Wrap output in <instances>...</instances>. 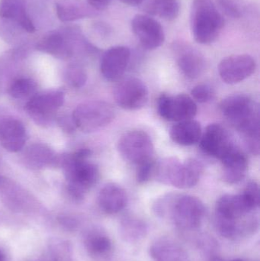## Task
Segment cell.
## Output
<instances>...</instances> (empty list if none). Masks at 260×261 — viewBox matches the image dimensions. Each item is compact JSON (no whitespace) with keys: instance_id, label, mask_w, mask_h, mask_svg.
<instances>
[{"instance_id":"obj_13","label":"cell","mask_w":260,"mask_h":261,"mask_svg":"<svg viewBox=\"0 0 260 261\" xmlns=\"http://www.w3.org/2000/svg\"><path fill=\"white\" fill-rule=\"evenodd\" d=\"M64 102L63 92L50 91L34 96L26 105V110L37 122L44 124L53 117Z\"/></svg>"},{"instance_id":"obj_4","label":"cell","mask_w":260,"mask_h":261,"mask_svg":"<svg viewBox=\"0 0 260 261\" xmlns=\"http://www.w3.org/2000/svg\"><path fill=\"white\" fill-rule=\"evenodd\" d=\"M90 155V150L82 149L73 154L63 156L57 161L62 164L65 171L69 193L76 200L83 199L85 193L99 179V169L87 161Z\"/></svg>"},{"instance_id":"obj_28","label":"cell","mask_w":260,"mask_h":261,"mask_svg":"<svg viewBox=\"0 0 260 261\" xmlns=\"http://www.w3.org/2000/svg\"><path fill=\"white\" fill-rule=\"evenodd\" d=\"M203 170L204 167L198 160L190 158L184 161L183 189H189L195 187L203 175Z\"/></svg>"},{"instance_id":"obj_27","label":"cell","mask_w":260,"mask_h":261,"mask_svg":"<svg viewBox=\"0 0 260 261\" xmlns=\"http://www.w3.org/2000/svg\"><path fill=\"white\" fill-rule=\"evenodd\" d=\"M84 243L90 255L96 258H104L109 255L112 248L109 237L99 230L89 231L85 236Z\"/></svg>"},{"instance_id":"obj_1","label":"cell","mask_w":260,"mask_h":261,"mask_svg":"<svg viewBox=\"0 0 260 261\" xmlns=\"http://www.w3.org/2000/svg\"><path fill=\"white\" fill-rule=\"evenodd\" d=\"M254 208L242 193L226 194L217 200L215 226L223 237L236 239L254 231L256 220L252 216Z\"/></svg>"},{"instance_id":"obj_35","label":"cell","mask_w":260,"mask_h":261,"mask_svg":"<svg viewBox=\"0 0 260 261\" xmlns=\"http://www.w3.org/2000/svg\"><path fill=\"white\" fill-rule=\"evenodd\" d=\"M218 4H219L221 10L227 16L234 18H238L241 17V10H240L238 5L233 0H218Z\"/></svg>"},{"instance_id":"obj_17","label":"cell","mask_w":260,"mask_h":261,"mask_svg":"<svg viewBox=\"0 0 260 261\" xmlns=\"http://www.w3.org/2000/svg\"><path fill=\"white\" fill-rule=\"evenodd\" d=\"M183 164L174 156L156 161L154 178L159 182L182 189Z\"/></svg>"},{"instance_id":"obj_12","label":"cell","mask_w":260,"mask_h":261,"mask_svg":"<svg viewBox=\"0 0 260 261\" xmlns=\"http://www.w3.org/2000/svg\"><path fill=\"white\" fill-rule=\"evenodd\" d=\"M256 68L253 57L235 55L224 58L218 66V73L225 84H236L250 77Z\"/></svg>"},{"instance_id":"obj_40","label":"cell","mask_w":260,"mask_h":261,"mask_svg":"<svg viewBox=\"0 0 260 261\" xmlns=\"http://www.w3.org/2000/svg\"><path fill=\"white\" fill-rule=\"evenodd\" d=\"M211 261H223V260H221V259H220V258H214V259H212V260Z\"/></svg>"},{"instance_id":"obj_33","label":"cell","mask_w":260,"mask_h":261,"mask_svg":"<svg viewBox=\"0 0 260 261\" xmlns=\"http://www.w3.org/2000/svg\"><path fill=\"white\" fill-rule=\"evenodd\" d=\"M155 160H150L145 161L142 164L137 166V172H136V179L138 184H146L151 179L154 178V167H155Z\"/></svg>"},{"instance_id":"obj_16","label":"cell","mask_w":260,"mask_h":261,"mask_svg":"<svg viewBox=\"0 0 260 261\" xmlns=\"http://www.w3.org/2000/svg\"><path fill=\"white\" fill-rule=\"evenodd\" d=\"M177 61L182 73L189 79L199 77L206 70V62L199 51L188 45L176 47Z\"/></svg>"},{"instance_id":"obj_24","label":"cell","mask_w":260,"mask_h":261,"mask_svg":"<svg viewBox=\"0 0 260 261\" xmlns=\"http://www.w3.org/2000/svg\"><path fill=\"white\" fill-rule=\"evenodd\" d=\"M201 125L194 119L177 122L171 128L170 138L174 142L182 146L196 144L201 138Z\"/></svg>"},{"instance_id":"obj_7","label":"cell","mask_w":260,"mask_h":261,"mask_svg":"<svg viewBox=\"0 0 260 261\" xmlns=\"http://www.w3.org/2000/svg\"><path fill=\"white\" fill-rule=\"evenodd\" d=\"M117 147L125 161L137 166L154 158V143L143 130H133L124 134L119 140Z\"/></svg>"},{"instance_id":"obj_38","label":"cell","mask_w":260,"mask_h":261,"mask_svg":"<svg viewBox=\"0 0 260 261\" xmlns=\"http://www.w3.org/2000/svg\"><path fill=\"white\" fill-rule=\"evenodd\" d=\"M119 1L122 2L124 4L128 5V6H137L143 4L145 0H119Z\"/></svg>"},{"instance_id":"obj_2","label":"cell","mask_w":260,"mask_h":261,"mask_svg":"<svg viewBox=\"0 0 260 261\" xmlns=\"http://www.w3.org/2000/svg\"><path fill=\"white\" fill-rule=\"evenodd\" d=\"M220 108L223 116L242 135L250 153L259 155V110L257 103L247 95L235 94L224 98Z\"/></svg>"},{"instance_id":"obj_41","label":"cell","mask_w":260,"mask_h":261,"mask_svg":"<svg viewBox=\"0 0 260 261\" xmlns=\"http://www.w3.org/2000/svg\"><path fill=\"white\" fill-rule=\"evenodd\" d=\"M230 261H244V260H241V259H234V260Z\"/></svg>"},{"instance_id":"obj_26","label":"cell","mask_w":260,"mask_h":261,"mask_svg":"<svg viewBox=\"0 0 260 261\" xmlns=\"http://www.w3.org/2000/svg\"><path fill=\"white\" fill-rule=\"evenodd\" d=\"M148 233L146 222L136 216H127L119 225V234L125 242L136 243L140 242Z\"/></svg>"},{"instance_id":"obj_15","label":"cell","mask_w":260,"mask_h":261,"mask_svg":"<svg viewBox=\"0 0 260 261\" xmlns=\"http://www.w3.org/2000/svg\"><path fill=\"white\" fill-rule=\"evenodd\" d=\"M220 161L222 164V179L226 184L234 185L244 179L248 170V158L238 146Z\"/></svg>"},{"instance_id":"obj_9","label":"cell","mask_w":260,"mask_h":261,"mask_svg":"<svg viewBox=\"0 0 260 261\" xmlns=\"http://www.w3.org/2000/svg\"><path fill=\"white\" fill-rule=\"evenodd\" d=\"M148 87L138 78L119 80L114 89V98L121 108L129 111L143 108L148 100Z\"/></svg>"},{"instance_id":"obj_3","label":"cell","mask_w":260,"mask_h":261,"mask_svg":"<svg viewBox=\"0 0 260 261\" xmlns=\"http://www.w3.org/2000/svg\"><path fill=\"white\" fill-rule=\"evenodd\" d=\"M153 210L156 216L169 219L183 230L198 228L206 215V207L198 198L178 193H169L159 198Z\"/></svg>"},{"instance_id":"obj_6","label":"cell","mask_w":260,"mask_h":261,"mask_svg":"<svg viewBox=\"0 0 260 261\" xmlns=\"http://www.w3.org/2000/svg\"><path fill=\"white\" fill-rule=\"evenodd\" d=\"M114 116L115 112L111 104L103 101H92L76 107L72 121L79 130L91 133L111 123Z\"/></svg>"},{"instance_id":"obj_32","label":"cell","mask_w":260,"mask_h":261,"mask_svg":"<svg viewBox=\"0 0 260 261\" xmlns=\"http://www.w3.org/2000/svg\"><path fill=\"white\" fill-rule=\"evenodd\" d=\"M191 94H192V99L195 102L206 103L213 99L214 96H215V91L209 84H198L192 89Z\"/></svg>"},{"instance_id":"obj_5","label":"cell","mask_w":260,"mask_h":261,"mask_svg":"<svg viewBox=\"0 0 260 261\" xmlns=\"http://www.w3.org/2000/svg\"><path fill=\"white\" fill-rule=\"evenodd\" d=\"M190 24L195 41L198 44H209L222 32L224 18L213 0H193Z\"/></svg>"},{"instance_id":"obj_19","label":"cell","mask_w":260,"mask_h":261,"mask_svg":"<svg viewBox=\"0 0 260 261\" xmlns=\"http://www.w3.org/2000/svg\"><path fill=\"white\" fill-rule=\"evenodd\" d=\"M128 196L121 186L113 182L104 186L98 196L101 210L108 215L116 214L126 206Z\"/></svg>"},{"instance_id":"obj_8","label":"cell","mask_w":260,"mask_h":261,"mask_svg":"<svg viewBox=\"0 0 260 261\" xmlns=\"http://www.w3.org/2000/svg\"><path fill=\"white\" fill-rule=\"evenodd\" d=\"M157 111L163 119L171 122L193 119L198 108L196 102L186 94H162L157 100Z\"/></svg>"},{"instance_id":"obj_11","label":"cell","mask_w":260,"mask_h":261,"mask_svg":"<svg viewBox=\"0 0 260 261\" xmlns=\"http://www.w3.org/2000/svg\"><path fill=\"white\" fill-rule=\"evenodd\" d=\"M131 29L142 47L147 50H155L164 42L163 27L151 15H136L131 21Z\"/></svg>"},{"instance_id":"obj_14","label":"cell","mask_w":260,"mask_h":261,"mask_svg":"<svg viewBox=\"0 0 260 261\" xmlns=\"http://www.w3.org/2000/svg\"><path fill=\"white\" fill-rule=\"evenodd\" d=\"M131 55V50L125 46H114L107 50L101 59L102 76L107 81H119L128 68Z\"/></svg>"},{"instance_id":"obj_25","label":"cell","mask_w":260,"mask_h":261,"mask_svg":"<svg viewBox=\"0 0 260 261\" xmlns=\"http://www.w3.org/2000/svg\"><path fill=\"white\" fill-rule=\"evenodd\" d=\"M143 10L148 15L172 21L179 16L180 3L179 0H145Z\"/></svg>"},{"instance_id":"obj_18","label":"cell","mask_w":260,"mask_h":261,"mask_svg":"<svg viewBox=\"0 0 260 261\" xmlns=\"http://www.w3.org/2000/svg\"><path fill=\"white\" fill-rule=\"evenodd\" d=\"M149 253L153 261H191L186 250L169 238L154 241L150 246Z\"/></svg>"},{"instance_id":"obj_20","label":"cell","mask_w":260,"mask_h":261,"mask_svg":"<svg viewBox=\"0 0 260 261\" xmlns=\"http://www.w3.org/2000/svg\"><path fill=\"white\" fill-rule=\"evenodd\" d=\"M25 141V129L19 121L11 119L0 122V143L8 151H19Z\"/></svg>"},{"instance_id":"obj_31","label":"cell","mask_w":260,"mask_h":261,"mask_svg":"<svg viewBox=\"0 0 260 261\" xmlns=\"http://www.w3.org/2000/svg\"><path fill=\"white\" fill-rule=\"evenodd\" d=\"M67 83L73 87L79 88L86 82L87 76L82 67L78 65H71L68 67L66 73Z\"/></svg>"},{"instance_id":"obj_10","label":"cell","mask_w":260,"mask_h":261,"mask_svg":"<svg viewBox=\"0 0 260 261\" xmlns=\"http://www.w3.org/2000/svg\"><path fill=\"white\" fill-rule=\"evenodd\" d=\"M201 150L208 156L221 160L237 146L225 127L211 124L201 133L199 140Z\"/></svg>"},{"instance_id":"obj_22","label":"cell","mask_w":260,"mask_h":261,"mask_svg":"<svg viewBox=\"0 0 260 261\" xmlns=\"http://www.w3.org/2000/svg\"><path fill=\"white\" fill-rule=\"evenodd\" d=\"M0 17L15 21L28 33L35 31L26 9L24 0H0Z\"/></svg>"},{"instance_id":"obj_30","label":"cell","mask_w":260,"mask_h":261,"mask_svg":"<svg viewBox=\"0 0 260 261\" xmlns=\"http://www.w3.org/2000/svg\"><path fill=\"white\" fill-rule=\"evenodd\" d=\"M36 84L30 79H19L11 86L9 93L15 99H24L35 92Z\"/></svg>"},{"instance_id":"obj_23","label":"cell","mask_w":260,"mask_h":261,"mask_svg":"<svg viewBox=\"0 0 260 261\" xmlns=\"http://www.w3.org/2000/svg\"><path fill=\"white\" fill-rule=\"evenodd\" d=\"M55 6L58 18L62 21H76L98 15V11L83 0H57Z\"/></svg>"},{"instance_id":"obj_39","label":"cell","mask_w":260,"mask_h":261,"mask_svg":"<svg viewBox=\"0 0 260 261\" xmlns=\"http://www.w3.org/2000/svg\"><path fill=\"white\" fill-rule=\"evenodd\" d=\"M0 261H6V254L1 250H0Z\"/></svg>"},{"instance_id":"obj_36","label":"cell","mask_w":260,"mask_h":261,"mask_svg":"<svg viewBox=\"0 0 260 261\" xmlns=\"http://www.w3.org/2000/svg\"><path fill=\"white\" fill-rule=\"evenodd\" d=\"M87 3L96 11H102L106 9L111 0H86Z\"/></svg>"},{"instance_id":"obj_34","label":"cell","mask_w":260,"mask_h":261,"mask_svg":"<svg viewBox=\"0 0 260 261\" xmlns=\"http://www.w3.org/2000/svg\"><path fill=\"white\" fill-rule=\"evenodd\" d=\"M245 199L252 205L254 210L259 208V188L258 184L254 181L248 182L242 193Z\"/></svg>"},{"instance_id":"obj_21","label":"cell","mask_w":260,"mask_h":261,"mask_svg":"<svg viewBox=\"0 0 260 261\" xmlns=\"http://www.w3.org/2000/svg\"><path fill=\"white\" fill-rule=\"evenodd\" d=\"M36 47L40 51L61 59H67L73 55V44L58 32H49L38 41Z\"/></svg>"},{"instance_id":"obj_37","label":"cell","mask_w":260,"mask_h":261,"mask_svg":"<svg viewBox=\"0 0 260 261\" xmlns=\"http://www.w3.org/2000/svg\"><path fill=\"white\" fill-rule=\"evenodd\" d=\"M60 222H61L63 226L66 227L67 229H73V228H75V227L76 226V225H77V223H76L74 219L67 217L61 218V219H60Z\"/></svg>"},{"instance_id":"obj_29","label":"cell","mask_w":260,"mask_h":261,"mask_svg":"<svg viewBox=\"0 0 260 261\" xmlns=\"http://www.w3.org/2000/svg\"><path fill=\"white\" fill-rule=\"evenodd\" d=\"M27 155L29 162L35 167H44L46 164L56 162L51 150L42 145L31 147Z\"/></svg>"}]
</instances>
